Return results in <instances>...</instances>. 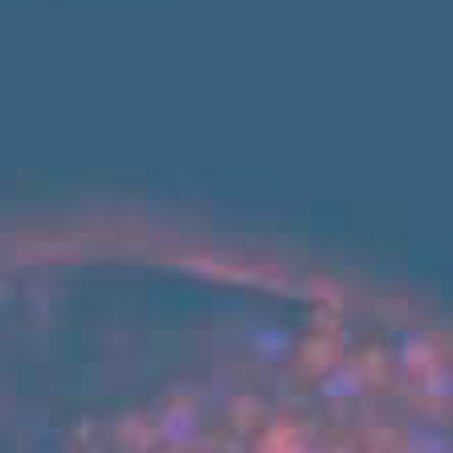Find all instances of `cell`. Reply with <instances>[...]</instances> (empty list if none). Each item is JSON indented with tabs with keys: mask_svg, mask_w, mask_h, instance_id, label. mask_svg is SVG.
<instances>
[{
	"mask_svg": "<svg viewBox=\"0 0 453 453\" xmlns=\"http://www.w3.org/2000/svg\"><path fill=\"white\" fill-rule=\"evenodd\" d=\"M50 453H290L265 380L196 327L148 315L139 356Z\"/></svg>",
	"mask_w": 453,
	"mask_h": 453,
	"instance_id": "1",
	"label": "cell"
}]
</instances>
